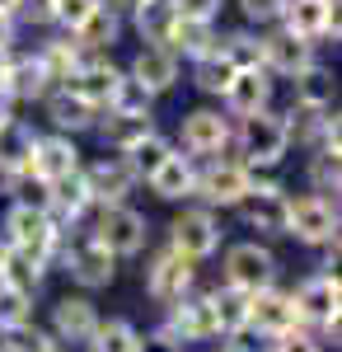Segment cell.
I'll use <instances>...</instances> for the list:
<instances>
[{"label": "cell", "mask_w": 342, "mask_h": 352, "mask_svg": "<svg viewBox=\"0 0 342 352\" xmlns=\"http://www.w3.org/2000/svg\"><path fill=\"white\" fill-rule=\"evenodd\" d=\"M239 155H244V169L249 174H258V169H272V164H282L286 160V151H290V132H286V118L282 113H253V118H239Z\"/></svg>", "instance_id": "1"}, {"label": "cell", "mask_w": 342, "mask_h": 352, "mask_svg": "<svg viewBox=\"0 0 342 352\" xmlns=\"http://www.w3.org/2000/svg\"><path fill=\"white\" fill-rule=\"evenodd\" d=\"M61 235H66V230H56V221L47 217V212H38V207H19V202H10L5 226H0V240L10 244L14 254L38 258V263H52V258H56Z\"/></svg>", "instance_id": "2"}, {"label": "cell", "mask_w": 342, "mask_h": 352, "mask_svg": "<svg viewBox=\"0 0 342 352\" xmlns=\"http://www.w3.org/2000/svg\"><path fill=\"white\" fill-rule=\"evenodd\" d=\"M220 277H225V287H235L244 296H258L267 287H277V254L258 240H239L225 249Z\"/></svg>", "instance_id": "3"}, {"label": "cell", "mask_w": 342, "mask_h": 352, "mask_svg": "<svg viewBox=\"0 0 342 352\" xmlns=\"http://www.w3.org/2000/svg\"><path fill=\"white\" fill-rule=\"evenodd\" d=\"M89 235L104 244L113 258H136L146 244H150V221L141 217L136 207L117 202V207H99V217L89 226Z\"/></svg>", "instance_id": "4"}, {"label": "cell", "mask_w": 342, "mask_h": 352, "mask_svg": "<svg viewBox=\"0 0 342 352\" xmlns=\"http://www.w3.org/2000/svg\"><path fill=\"white\" fill-rule=\"evenodd\" d=\"M56 254H61V263H66V272H71V282L84 287V292H99V287H108V282L117 277V258H113L89 230L61 235V249H56Z\"/></svg>", "instance_id": "5"}, {"label": "cell", "mask_w": 342, "mask_h": 352, "mask_svg": "<svg viewBox=\"0 0 342 352\" xmlns=\"http://www.w3.org/2000/svg\"><path fill=\"white\" fill-rule=\"evenodd\" d=\"M295 315H300V329L315 324L323 333H333L338 338V310H342V287H338V272H310L295 292Z\"/></svg>", "instance_id": "6"}, {"label": "cell", "mask_w": 342, "mask_h": 352, "mask_svg": "<svg viewBox=\"0 0 342 352\" xmlns=\"http://www.w3.org/2000/svg\"><path fill=\"white\" fill-rule=\"evenodd\" d=\"M220 217L207 212V207H183L179 217L169 221V249L174 254H183L187 263H202L211 258L216 249H220Z\"/></svg>", "instance_id": "7"}, {"label": "cell", "mask_w": 342, "mask_h": 352, "mask_svg": "<svg viewBox=\"0 0 342 352\" xmlns=\"http://www.w3.org/2000/svg\"><path fill=\"white\" fill-rule=\"evenodd\" d=\"M253 188V174L239 160H207L197 169V184H192V197H202V207L216 212V207H239Z\"/></svg>", "instance_id": "8"}, {"label": "cell", "mask_w": 342, "mask_h": 352, "mask_svg": "<svg viewBox=\"0 0 342 352\" xmlns=\"http://www.w3.org/2000/svg\"><path fill=\"white\" fill-rule=\"evenodd\" d=\"M239 221L249 226V230H258V235H286V217H290V192L282 184H272V179H258L253 174V188L249 197L235 207Z\"/></svg>", "instance_id": "9"}, {"label": "cell", "mask_w": 342, "mask_h": 352, "mask_svg": "<svg viewBox=\"0 0 342 352\" xmlns=\"http://www.w3.org/2000/svg\"><path fill=\"white\" fill-rule=\"evenodd\" d=\"M187 292H197V263H187L183 254H174V249L164 244L155 258H150V268H146V296L169 310V305H179Z\"/></svg>", "instance_id": "10"}, {"label": "cell", "mask_w": 342, "mask_h": 352, "mask_svg": "<svg viewBox=\"0 0 342 352\" xmlns=\"http://www.w3.org/2000/svg\"><path fill=\"white\" fill-rule=\"evenodd\" d=\"M179 141H183L187 160H192V155L220 160L225 146L235 141V127H230V118L220 109H192V113H183V122H179Z\"/></svg>", "instance_id": "11"}, {"label": "cell", "mask_w": 342, "mask_h": 352, "mask_svg": "<svg viewBox=\"0 0 342 352\" xmlns=\"http://www.w3.org/2000/svg\"><path fill=\"white\" fill-rule=\"evenodd\" d=\"M286 235H295L300 244H323L338 240V202L328 197H315V192H300L290 197V217H286Z\"/></svg>", "instance_id": "12"}, {"label": "cell", "mask_w": 342, "mask_h": 352, "mask_svg": "<svg viewBox=\"0 0 342 352\" xmlns=\"http://www.w3.org/2000/svg\"><path fill=\"white\" fill-rule=\"evenodd\" d=\"M277 28H286L290 38H300L310 47L323 43V38L338 43V0H286Z\"/></svg>", "instance_id": "13"}, {"label": "cell", "mask_w": 342, "mask_h": 352, "mask_svg": "<svg viewBox=\"0 0 342 352\" xmlns=\"http://www.w3.org/2000/svg\"><path fill=\"white\" fill-rule=\"evenodd\" d=\"M80 174H84V188L94 197V207H117L141 184L132 174V164H127V155H99L94 164H80Z\"/></svg>", "instance_id": "14"}, {"label": "cell", "mask_w": 342, "mask_h": 352, "mask_svg": "<svg viewBox=\"0 0 342 352\" xmlns=\"http://www.w3.org/2000/svg\"><path fill=\"white\" fill-rule=\"evenodd\" d=\"M99 320H104V315H99V305L89 296H80V292L71 296V292H66V296L52 305V338L61 348H66V343H71V348H89Z\"/></svg>", "instance_id": "15"}, {"label": "cell", "mask_w": 342, "mask_h": 352, "mask_svg": "<svg viewBox=\"0 0 342 352\" xmlns=\"http://www.w3.org/2000/svg\"><path fill=\"white\" fill-rule=\"evenodd\" d=\"M117 85H122V71H117L108 56H89L76 76H71L66 85H56V89H71V94L84 99L94 113H104L108 104H113V94H117Z\"/></svg>", "instance_id": "16"}, {"label": "cell", "mask_w": 342, "mask_h": 352, "mask_svg": "<svg viewBox=\"0 0 342 352\" xmlns=\"http://www.w3.org/2000/svg\"><path fill=\"white\" fill-rule=\"evenodd\" d=\"M290 329H300V315H295L290 292L267 287V292H258V296H249V329H244V333L282 338V333H290Z\"/></svg>", "instance_id": "17"}, {"label": "cell", "mask_w": 342, "mask_h": 352, "mask_svg": "<svg viewBox=\"0 0 342 352\" xmlns=\"http://www.w3.org/2000/svg\"><path fill=\"white\" fill-rule=\"evenodd\" d=\"M164 329H169L179 343H211V338H220V333H216V315H211L207 292H187L179 305H169Z\"/></svg>", "instance_id": "18"}, {"label": "cell", "mask_w": 342, "mask_h": 352, "mask_svg": "<svg viewBox=\"0 0 342 352\" xmlns=\"http://www.w3.org/2000/svg\"><path fill=\"white\" fill-rule=\"evenodd\" d=\"M179 76H183V61L169 52V47H141L132 56V66H127V80H136L150 99L155 94H169L179 85Z\"/></svg>", "instance_id": "19"}, {"label": "cell", "mask_w": 342, "mask_h": 352, "mask_svg": "<svg viewBox=\"0 0 342 352\" xmlns=\"http://www.w3.org/2000/svg\"><path fill=\"white\" fill-rule=\"evenodd\" d=\"M28 174L33 179H43V184H61V179H71L80 174V151L71 136H38L33 141V160H28Z\"/></svg>", "instance_id": "20"}, {"label": "cell", "mask_w": 342, "mask_h": 352, "mask_svg": "<svg viewBox=\"0 0 342 352\" xmlns=\"http://www.w3.org/2000/svg\"><path fill=\"white\" fill-rule=\"evenodd\" d=\"M305 66H315V47L310 43H300V38H290L286 28H272L263 33V71L267 76H300Z\"/></svg>", "instance_id": "21"}, {"label": "cell", "mask_w": 342, "mask_h": 352, "mask_svg": "<svg viewBox=\"0 0 342 352\" xmlns=\"http://www.w3.org/2000/svg\"><path fill=\"white\" fill-rule=\"evenodd\" d=\"M290 94H295V109L305 113H328L338 104V76L333 66H305L300 76H290Z\"/></svg>", "instance_id": "22"}, {"label": "cell", "mask_w": 342, "mask_h": 352, "mask_svg": "<svg viewBox=\"0 0 342 352\" xmlns=\"http://www.w3.org/2000/svg\"><path fill=\"white\" fill-rule=\"evenodd\" d=\"M220 99L235 118H253V113L272 109V76L267 71H235V80Z\"/></svg>", "instance_id": "23"}, {"label": "cell", "mask_w": 342, "mask_h": 352, "mask_svg": "<svg viewBox=\"0 0 342 352\" xmlns=\"http://www.w3.org/2000/svg\"><path fill=\"white\" fill-rule=\"evenodd\" d=\"M5 94H10V99H24V104H33V99H47V94H52V76H47V66L38 61V52L10 56Z\"/></svg>", "instance_id": "24"}, {"label": "cell", "mask_w": 342, "mask_h": 352, "mask_svg": "<svg viewBox=\"0 0 342 352\" xmlns=\"http://www.w3.org/2000/svg\"><path fill=\"white\" fill-rule=\"evenodd\" d=\"M89 207H94V197L84 188V174H71V179H61V184H47V217L56 221V230H61V226H76Z\"/></svg>", "instance_id": "25"}, {"label": "cell", "mask_w": 342, "mask_h": 352, "mask_svg": "<svg viewBox=\"0 0 342 352\" xmlns=\"http://www.w3.org/2000/svg\"><path fill=\"white\" fill-rule=\"evenodd\" d=\"M43 109H47V122L56 127V136H76V132H89V127L99 122V113L89 109L84 99H76L71 89H52V94L43 99Z\"/></svg>", "instance_id": "26"}, {"label": "cell", "mask_w": 342, "mask_h": 352, "mask_svg": "<svg viewBox=\"0 0 342 352\" xmlns=\"http://www.w3.org/2000/svg\"><path fill=\"white\" fill-rule=\"evenodd\" d=\"M117 33H122V19H117V10L108 5V0H99V10L80 24V33H71L76 38V47L84 56H108V47L117 43Z\"/></svg>", "instance_id": "27"}, {"label": "cell", "mask_w": 342, "mask_h": 352, "mask_svg": "<svg viewBox=\"0 0 342 352\" xmlns=\"http://www.w3.org/2000/svg\"><path fill=\"white\" fill-rule=\"evenodd\" d=\"M150 184V192H155L159 202H183V197H192V184H197V164L187 160V155H169V160L159 164L155 174L146 179Z\"/></svg>", "instance_id": "28"}, {"label": "cell", "mask_w": 342, "mask_h": 352, "mask_svg": "<svg viewBox=\"0 0 342 352\" xmlns=\"http://www.w3.org/2000/svg\"><path fill=\"white\" fill-rule=\"evenodd\" d=\"M33 141L38 132L28 127L24 118H10L0 127V174L14 179V174H28V160H33Z\"/></svg>", "instance_id": "29"}, {"label": "cell", "mask_w": 342, "mask_h": 352, "mask_svg": "<svg viewBox=\"0 0 342 352\" xmlns=\"http://www.w3.org/2000/svg\"><path fill=\"white\" fill-rule=\"evenodd\" d=\"M207 300H211V315H216V333L220 338H244V329H249V296L220 282V287L207 292Z\"/></svg>", "instance_id": "30"}, {"label": "cell", "mask_w": 342, "mask_h": 352, "mask_svg": "<svg viewBox=\"0 0 342 352\" xmlns=\"http://www.w3.org/2000/svg\"><path fill=\"white\" fill-rule=\"evenodd\" d=\"M99 127V136H104V146L113 151V155H127L132 146H141L146 136L155 132V113L150 118H122V113H108L104 122H94Z\"/></svg>", "instance_id": "31"}, {"label": "cell", "mask_w": 342, "mask_h": 352, "mask_svg": "<svg viewBox=\"0 0 342 352\" xmlns=\"http://www.w3.org/2000/svg\"><path fill=\"white\" fill-rule=\"evenodd\" d=\"M220 47V33H216V24H192V19H179L174 24V33H169V52L179 56V61H202V56H211Z\"/></svg>", "instance_id": "32"}, {"label": "cell", "mask_w": 342, "mask_h": 352, "mask_svg": "<svg viewBox=\"0 0 342 352\" xmlns=\"http://www.w3.org/2000/svg\"><path fill=\"white\" fill-rule=\"evenodd\" d=\"M132 19H136V33L146 38V47H169V33L179 24L169 0H141V5H132Z\"/></svg>", "instance_id": "33"}, {"label": "cell", "mask_w": 342, "mask_h": 352, "mask_svg": "<svg viewBox=\"0 0 342 352\" xmlns=\"http://www.w3.org/2000/svg\"><path fill=\"white\" fill-rule=\"evenodd\" d=\"M38 61L47 66L52 85H66V80L80 71V66L89 61V56L76 47V38H52V43H43V47H38Z\"/></svg>", "instance_id": "34"}, {"label": "cell", "mask_w": 342, "mask_h": 352, "mask_svg": "<svg viewBox=\"0 0 342 352\" xmlns=\"http://www.w3.org/2000/svg\"><path fill=\"white\" fill-rule=\"evenodd\" d=\"M136 338H141V329H136L132 320L108 315V320H99V329H94L89 352H136Z\"/></svg>", "instance_id": "35"}, {"label": "cell", "mask_w": 342, "mask_h": 352, "mask_svg": "<svg viewBox=\"0 0 342 352\" xmlns=\"http://www.w3.org/2000/svg\"><path fill=\"white\" fill-rule=\"evenodd\" d=\"M220 56L235 66V71H263V38L239 28V33H225L220 38Z\"/></svg>", "instance_id": "36"}, {"label": "cell", "mask_w": 342, "mask_h": 352, "mask_svg": "<svg viewBox=\"0 0 342 352\" xmlns=\"http://www.w3.org/2000/svg\"><path fill=\"white\" fill-rule=\"evenodd\" d=\"M305 174H310V192H315V197L338 202V188H342V155L315 151V155H310V164H305Z\"/></svg>", "instance_id": "37"}, {"label": "cell", "mask_w": 342, "mask_h": 352, "mask_svg": "<svg viewBox=\"0 0 342 352\" xmlns=\"http://www.w3.org/2000/svg\"><path fill=\"white\" fill-rule=\"evenodd\" d=\"M230 80H235V66L220 56V47L211 56H202V61H192V85H197L202 94H216V99H220V94L230 89Z\"/></svg>", "instance_id": "38"}, {"label": "cell", "mask_w": 342, "mask_h": 352, "mask_svg": "<svg viewBox=\"0 0 342 352\" xmlns=\"http://www.w3.org/2000/svg\"><path fill=\"white\" fill-rule=\"evenodd\" d=\"M28 324H33V292L0 282V333H19Z\"/></svg>", "instance_id": "39"}, {"label": "cell", "mask_w": 342, "mask_h": 352, "mask_svg": "<svg viewBox=\"0 0 342 352\" xmlns=\"http://www.w3.org/2000/svg\"><path fill=\"white\" fill-rule=\"evenodd\" d=\"M169 155H174V141H169V136H159V132H150L141 146H132V151H127V164H132L136 179H150V174H155Z\"/></svg>", "instance_id": "40"}, {"label": "cell", "mask_w": 342, "mask_h": 352, "mask_svg": "<svg viewBox=\"0 0 342 352\" xmlns=\"http://www.w3.org/2000/svg\"><path fill=\"white\" fill-rule=\"evenodd\" d=\"M104 113H122V118H150V94H146L136 80H127V71H122V85H117V94H113V104H108Z\"/></svg>", "instance_id": "41"}, {"label": "cell", "mask_w": 342, "mask_h": 352, "mask_svg": "<svg viewBox=\"0 0 342 352\" xmlns=\"http://www.w3.org/2000/svg\"><path fill=\"white\" fill-rule=\"evenodd\" d=\"M0 352H66V348L56 343L47 329L28 324V329H19V333H5V338H0Z\"/></svg>", "instance_id": "42"}, {"label": "cell", "mask_w": 342, "mask_h": 352, "mask_svg": "<svg viewBox=\"0 0 342 352\" xmlns=\"http://www.w3.org/2000/svg\"><path fill=\"white\" fill-rule=\"evenodd\" d=\"M94 10H99V0H52V24H61L66 38H71V33H80V24H84Z\"/></svg>", "instance_id": "43"}, {"label": "cell", "mask_w": 342, "mask_h": 352, "mask_svg": "<svg viewBox=\"0 0 342 352\" xmlns=\"http://www.w3.org/2000/svg\"><path fill=\"white\" fill-rule=\"evenodd\" d=\"M169 10L179 19H192V24H216V14L225 10V0H169Z\"/></svg>", "instance_id": "44"}, {"label": "cell", "mask_w": 342, "mask_h": 352, "mask_svg": "<svg viewBox=\"0 0 342 352\" xmlns=\"http://www.w3.org/2000/svg\"><path fill=\"white\" fill-rule=\"evenodd\" d=\"M282 5L286 0H239V10H244L249 24H277L282 19Z\"/></svg>", "instance_id": "45"}, {"label": "cell", "mask_w": 342, "mask_h": 352, "mask_svg": "<svg viewBox=\"0 0 342 352\" xmlns=\"http://www.w3.org/2000/svg\"><path fill=\"white\" fill-rule=\"evenodd\" d=\"M272 352H323V348H319V338L310 329H290L282 338H272Z\"/></svg>", "instance_id": "46"}, {"label": "cell", "mask_w": 342, "mask_h": 352, "mask_svg": "<svg viewBox=\"0 0 342 352\" xmlns=\"http://www.w3.org/2000/svg\"><path fill=\"white\" fill-rule=\"evenodd\" d=\"M136 352H183V343L159 324L155 333H141V338H136Z\"/></svg>", "instance_id": "47"}, {"label": "cell", "mask_w": 342, "mask_h": 352, "mask_svg": "<svg viewBox=\"0 0 342 352\" xmlns=\"http://www.w3.org/2000/svg\"><path fill=\"white\" fill-rule=\"evenodd\" d=\"M24 24H52V0H19V14Z\"/></svg>", "instance_id": "48"}, {"label": "cell", "mask_w": 342, "mask_h": 352, "mask_svg": "<svg viewBox=\"0 0 342 352\" xmlns=\"http://www.w3.org/2000/svg\"><path fill=\"white\" fill-rule=\"evenodd\" d=\"M10 47H14V19H5V14H0V52L10 56Z\"/></svg>", "instance_id": "49"}, {"label": "cell", "mask_w": 342, "mask_h": 352, "mask_svg": "<svg viewBox=\"0 0 342 352\" xmlns=\"http://www.w3.org/2000/svg\"><path fill=\"white\" fill-rule=\"evenodd\" d=\"M10 118H14V99H10V94H5V89H0V127H5V122H10Z\"/></svg>", "instance_id": "50"}, {"label": "cell", "mask_w": 342, "mask_h": 352, "mask_svg": "<svg viewBox=\"0 0 342 352\" xmlns=\"http://www.w3.org/2000/svg\"><path fill=\"white\" fill-rule=\"evenodd\" d=\"M0 14H5V19H14V14H19V0H0Z\"/></svg>", "instance_id": "51"}, {"label": "cell", "mask_w": 342, "mask_h": 352, "mask_svg": "<svg viewBox=\"0 0 342 352\" xmlns=\"http://www.w3.org/2000/svg\"><path fill=\"white\" fill-rule=\"evenodd\" d=\"M5 76H10V56L0 52V89H5Z\"/></svg>", "instance_id": "52"}, {"label": "cell", "mask_w": 342, "mask_h": 352, "mask_svg": "<svg viewBox=\"0 0 342 352\" xmlns=\"http://www.w3.org/2000/svg\"><path fill=\"white\" fill-rule=\"evenodd\" d=\"M216 352H230V348H216Z\"/></svg>", "instance_id": "53"}, {"label": "cell", "mask_w": 342, "mask_h": 352, "mask_svg": "<svg viewBox=\"0 0 342 352\" xmlns=\"http://www.w3.org/2000/svg\"><path fill=\"white\" fill-rule=\"evenodd\" d=\"M132 5H141V0H132Z\"/></svg>", "instance_id": "54"}]
</instances>
